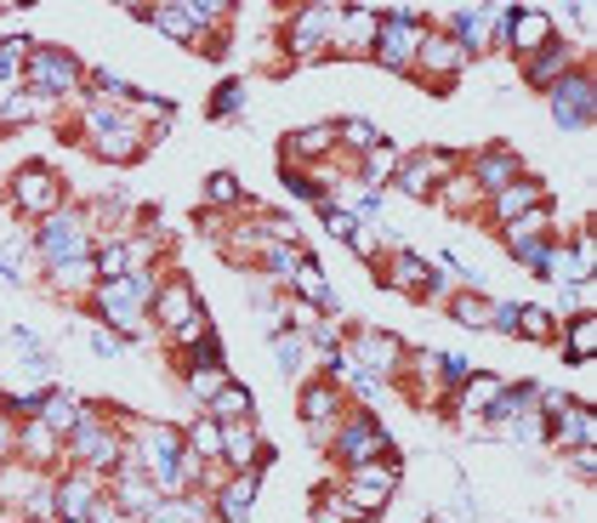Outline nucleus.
<instances>
[{"mask_svg": "<svg viewBox=\"0 0 597 523\" xmlns=\"http://www.w3.org/2000/svg\"><path fill=\"white\" fill-rule=\"evenodd\" d=\"M393 489H398V456L364 461V466H347V489H331L325 507L341 512L347 523H359V518H376L393 501Z\"/></svg>", "mask_w": 597, "mask_h": 523, "instance_id": "obj_1", "label": "nucleus"}, {"mask_svg": "<svg viewBox=\"0 0 597 523\" xmlns=\"http://www.w3.org/2000/svg\"><path fill=\"white\" fill-rule=\"evenodd\" d=\"M154 290H160V279L154 273H126V279H103L91 290V302H97V313L109 319L114 331H137L142 319H148V302H154Z\"/></svg>", "mask_w": 597, "mask_h": 523, "instance_id": "obj_2", "label": "nucleus"}, {"mask_svg": "<svg viewBox=\"0 0 597 523\" xmlns=\"http://www.w3.org/2000/svg\"><path fill=\"white\" fill-rule=\"evenodd\" d=\"M35 251L46 257V267H63V262H86V257H97L91 251V216L86 211H52L35 228Z\"/></svg>", "mask_w": 597, "mask_h": 523, "instance_id": "obj_3", "label": "nucleus"}, {"mask_svg": "<svg viewBox=\"0 0 597 523\" xmlns=\"http://www.w3.org/2000/svg\"><path fill=\"white\" fill-rule=\"evenodd\" d=\"M331 450H336L341 466H364V461H387L393 444H387V427H382V421L370 415V410H359V415H341Z\"/></svg>", "mask_w": 597, "mask_h": 523, "instance_id": "obj_4", "label": "nucleus"}, {"mask_svg": "<svg viewBox=\"0 0 597 523\" xmlns=\"http://www.w3.org/2000/svg\"><path fill=\"white\" fill-rule=\"evenodd\" d=\"M23 80H29V91H40V97H69V91H80L86 86V69H80V58H69L63 46H35V58H29V69H23Z\"/></svg>", "mask_w": 597, "mask_h": 523, "instance_id": "obj_5", "label": "nucleus"}, {"mask_svg": "<svg viewBox=\"0 0 597 523\" xmlns=\"http://www.w3.org/2000/svg\"><path fill=\"white\" fill-rule=\"evenodd\" d=\"M421 12H393L387 23H382V35H376V58L382 69H393V74H410V63H415V52H421Z\"/></svg>", "mask_w": 597, "mask_h": 523, "instance_id": "obj_6", "label": "nucleus"}, {"mask_svg": "<svg viewBox=\"0 0 597 523\" xmlns=\"http://www.w3.org/2000/svg\"><path fill=\"white\" fill-rule=\"evenodd\" d=\"M546 103H552V120H558L563 132H581L586 120L597 114V80H592L586 69H569L563 80L546 91Z\"/></svg>", "mask_w": 597, "mask_h": 523, "instance_id": "obj_7", "label": "nucleus"}, {"mask_svg": "<svg viewBox=\"0 0 597 523\" xmlns=\"http://www.w3.org/2000/svg\"><path fill=\"white\" fill-rule=\"evenodd\" d=\"M456 177V154H444V148H427V154H415L393 171V188L410 194V199H438V188Z\"/></svg>", "mask_w": 597, "mask_h": 523, "instance_id": "obj_8", "label": "nucleus"}, {"mask_svg": "<svg viewBox=\"0 0 597 523\" xmlns=\"http://www.w3.org/2000/svg\"><path fill=\"white\" fill-rule=\"evenodd\" d=\"M12 206L23 211V216H52V211H63V183H58V171L52 165H23L17 177H12Z\"/></svg>", "mask_w": 597, "mask_h": 523, "instance_id": "obj_9", "label": "nucleus"}, {"mask_svg": "<svg viewBox=\"0 0 597 523\" xmlns=\"http://www.w3.org/2000/svg\"><path fill=\"white\" fill-rule=\"evenodd\" d=\"M341 359L353 364L359 376H370V382H387V376H398V364H405V353H398V336H387V331L347 336V353H341Z\"/></svg>", "mask_w": 597, "mask_h": 523, "instance_id": "obj_10", "label": "nucleus"}, {"mask_svg": "<svg viewBox=\"0 0 597 523\" xmlns=\"http://www.w3.org/2000/svg\"><path fill=\"white\" fill-rule=\"evenodd\" d=\"M336 17L341 7H302L290 23H285V46H290V58H319V52H331V29H336Z\"/></svg>", "mask_w": 597, "mask_h": 523, "instance_id": "obj_11", "label": "nucleus"}, {"mask_svg": "<svg viewBox=\"0 0 597 523\" xmlns=\"http://www.w3.org/2000/svg\"><path fill=\"white\" fill-rule=\"evenodd\" d=\"M69 438H74V456H80L86 472H114L120 461H126V444H120V433L103 427L97 415H80V427H74Z\"/></svg>", "mask_w": 597, "mask_h": 523, "instance_id": "obj_12", "label": "nucleus"}, {"mask_svg": "<svg viewBox=\"0 0 597 523\" xmlns=\"http://www.w3.org/2000/svg\"><path fill=\"white\" fill-rule=\"evenodd\" d=\"M546 415H552V438L563 450H592L597 444V410L581 398H546Z\"/></svg>", "mask_w": 597, "mask_h": 523, "instance_id": "obj_13", "label": "nucleus"}, {"mask_svg": "<svg viewBox=\"0 0 597 523\" xmlns=\"http://www.w3.org/2000/svg\"><path fill=\"white\" fill-rule=\"evenodd\" d=\"M376 35H382V17L370 7H353V12L341 7L336 29H331V52L336 58H370V52H376Z\"/></svg>", "mask_w": 597, "mask_h": 523, "instance_id": "obj_14", "label": "nucleus"}, {"mask_svg": "<svg viewBox=\"0 0 597 523\" xmlns=\"http://www.w3.org/2000/svg\"><path fill=\"white\" fill-rule=\"evenodd\" d=\"M484 206H489V216H495V228H507V222L530 216V211H540V206H552V194H546V183H535V177H518V183H507L501 194H489Z\"/></svg>", "mask_w": 597, "mask_h": 523, "instance_id": "obj_15", "label": "nucleus"}, {"mask_svg": "<svg viewBox=\"0 0 597 523\" xmlns=\"http://www.w3.org/2000/svg\"><path fill=\"white\" fill-rule=\"evenodd\" d=\"M461 63H467L461 46H456L450 35H444V29H427V35H421V52H415V63H410V69H421L433 86H444L450 74H461Z\"/></svg>", "mask_w": 597, "mask_h": 523, "instance_id": "obj_16", "label": "nucleus"}, {"mask_svg": "<svg viewBox=\"0 0 597 523\" xmlns=\"http://www.w3.org/2000/svg\"><path fill=\"white\" fill-rule=\"evenodd\" d=\"M467 177H472V188H478V194L489 199V194H501L507 183H518V177H524V165H518V154H512V148H484V154L467 165Z\"/></svg>", "mask_w": 597, "mask_h": 523, "instance_id": "obj_17", "label": "nucleus"}, {"mask_svg": "<svg viewBox=\"0 0 597 523\" xmlns=\"http://www.w3.org/2000/svg\"><path fill=\"white\" fill-rule=\"evenodd\" d=\"M97 501H103V495H97V472L74 466L69 478H58V523H86Z\"/></svg>", "mask_w": 597, "mask_h": 523, "instance_id": "obj_18", "label": "nucleus"}, {"mask_svg": "<svg viewBox=\"0 0 597 523\" xmlns=\"http://www.w3.org/2000/svg\"><path fill=\"white\" fill-rule=\"evenodd\" d=\"M257 495H262V472H257V466H251V472H234V478L216 489L211 512H216L222 523H245V518H251V507H257Z\"/></svg>", "mask_w": 597, "mask_h": 523, "instance_id": "obj_19", "label": "nucleus"}, {"mask_svg": "<svg viewBox=\"0 0 597 523\" xmlns=\"http://www.w3.org/2000/svg\"><path fill=\"white\" fill-rule=\"evenodd\" d=\"M569 69H581V52H575V46H563V40H552V46H540L535 58H524V80L535 91H552Z\"/></svg>", "mask_w": 597, "mask_h": 523, "instance_id": "obj_20", "label": "nucleus"}, {"mask_svg": "<svg viewBox=\"0 0 597 523\" xmlns=\"http://www.w3.org/2000/svg\"><path fill=\"white\" fill-rule=\"evenodd\" d=\"M558 40V23L546 17L540 7H518V17H512V35H507V46L518 58H535L540 46H552Z\"/></svg>", "mask_w": 597, "mask_h": 523, "instance_id": "obj_21", "label": "nucleus"}, {"mask_svg": "<svg viewBox=\"0 0 597 523\" xmlns=\"http://www.w3.org/2000/svg\"><path fill=\"white\" fill-rule=\"evenodd\" d=\"M222 461H228L234 472H262V461H268V450H262V438H257V427L251 421H228L222 427Z\"/></svg>", "mask_w": 597, "mask_h": 523, "instance_id": "obj_22", "label": "nucleus"}, {"mask_svg": "<svg viewBox=\"0 0 597 523\" xmlns=\"http://www.w3.org/2000/svg\"><path fill=\"white\" fill-rule=\"evenodd\" d=\"M148 313H154L165 331H177L183 319H194V313H199V296H194V285H188V279H165V285L154 290V302H148Z\"/></svg>", "mask_w": 597, "mask_h": 523, "instance_id": "obj_23", "label": "nucleus"}, {"mask_svg": "<svg viewBox=\"0 0 597 523\" xmlns=\"http://www.w3.org/2000/svg\"><path fill=\"white\" fill-rule=\"evenodd\" d=\"M132 17H142V23H154L160 35H171V40H188V46H199V17L188 12V7H177V0H165V7H132Z\"/></svg>", "mask_w": 597, "mask_h": 523, "instance_id": "obj_24", "label": "nucleus"}, {"mask_svg": "<svg viewBox=\"0 0 597 523\" xmlns=\"http://www.w3.org/2000/svg\"><path fill=\"white\" fill-rule=\"evenodd\" d=\"M444 35H450L467 58H478L484 46H489V7H456V12H450V29H444Z\"/></svg>", "mask_w": 597, "mask_h": 523, "instance_id": "obj_25", "label": "nucleus"}, {"mask_svg": "<svg viewBox=\"0 0 597 523\" xmlns=\"http://www.w3.org/2000/svg\"><path fill=\"white\" fill-rule=\"evenodd\" d=\"M148 257V245L142 239H109L103 251H97V285L103 279H126V273H137Z\"/></svg>", "mask_w": 597, "mask_h": 523, "instance_id": "obj_26", "label": "nucleus"}, {"mask_svg": "<svg viewBox=\"0 0 597 523\" xmlns=\"http://www.w3.org/2000/svg\"><path fill=\"white\" fill-rule=\"evenodd\" d=\"M387 285H393V290H427V296H438V273L421 262L415 251H398V257H393V273H387Z\"/></svg>", "mask_w": 597, "mask_h": 523, "instance_id": "obj_27", "label": "nucleus"}, {"mask_svg": "<svg viewBox=\"0 0 597 523\" xmlns=\"http://www.w3.org/2000/svg\"><path fill=\"white\" fill-rule=\"evenodd\" d=\"M336 148V126H302V132H290L279 142V154L296 165V160H319V154H331Z\"/></svg>", "mask_w": 597, "mask_h": 523, "instance_id": "obj_28", "label": "nucleus"}, {"mask_svg": "<svg viewBox=\"0 0 597 523\" xmlns=\"http://www.w3.org/2000/svg\"><path fill=\"white\" fill-rule=\"evenodd\" d=\"M290 279H296V290H302V308H308V313H331V308H336V296H331V279H325V273H319L308 257H302V267H296Z\"/></svg>", "mask_w": 597, "mask_h": 523, "instance_id": "obj_29", "label": "nucleus"}, {"mask_svg": "<svg viewBox=\"0 0 597 523\" xmlns=\"http://www.w3.org/2000/svg\"><path fill=\"white\" fill-rule=\"evenodd\" d=\"M97 142V160H114V165H126V160H137L142 154V132L132 126H114V132H103V137H91Z\"/></svg>", "mask_w": 597, "mask_h": 523, "instance_id": "obj_30", "label": "nucleus"}, {"mask_svg": "<svg viewBox=\"0 0 597 523\" xmlns=\"http://www.w3.org/2000/svg\"><path fill=\"white\" fill-rule=\"evenodd\" d=\"M592 353H597V313H575V319H569V331H563V359L586 364Z\"/></svg>", "mask_w": 597, "mask_h": 523, "instance_id": "obj_31", "label": "nucleus"}, {"mask_svg": "<svg viewBox=\"0 0 597 523\" xmlns=\"http://www.w3.org/2000/svg\"><path fill=\"white\" fill-rule=\"evenodd\" d=\"M501 387H507L501 376H489V370H472V376H467V393H461V404H456V410L472 421L478 410H489L495 398H501Z\"/></svg>", "mask_w": 597, "mask_h": 523, "instance_id": "obj_32", "label": "nucleus"}, {"mask_svg": "<svg viewBox=\"0 0 597 523\" xmlns=\"http://www.w3.org/2000/svg\"><path fill=\"white\" fill-rule=\"evenodd\" d=\"M251 410H257V404H251V393H245L239 382H228V387H222L211 404H206V415L222 421V427H228V421H251Z\"/></svg>", "mask_w": 597, "mask_h": 523, "instance_id": "obj_33", "label": "nucleus"}, {"mask_svg": "<svg viewBox=\"0 0 597 523\" xmlns=\"http://www.w3.org/2000/svg\"><path fill=\"white\" fill-rule=\"evenodd\" d=\"M40 114H52V97H40V91H17L0 103V126H29V120Z\"/></svg>", "mask_w": 597, "mask_h": 523, "instance_id": "obj_34", "label": "nucleus"}, {"mask_svg": "<svg viewBox=\"0 0 597 523\" xmlns=\"http://www.w3.org/2000/svg\"><path fill=\"white\" fill-rule=\"evenodd\" d=\"M29 58H35V40H29V35H7V40H0V86L23 80Z\"/></svg>", "mask_w": 597, "mask_h": 523, "instance_id": "obj_35", "label": "nucleus"}, {"mask_svg": "<svg viewBox=\"0 0 597 523\" xmlns=\"http://www.w3.org/2000/svg\"><path fill=\"white\" fill-rule=\"evenodd\" d=\"M148 523H211V501H199V495H183V501H160L148 512Z\"/></svg>", "mask_w": 597, "mask_h": 523, "instance_id": "obj_36", "label": "nucleus"}, {"mask_svg": "<svg viewBox=\"0 0 597 523\" xmlns=\"http://www.w3.org/2000/svg\"><path fill=\"white\" fill-rule=\"evenodd\" d=\"M154 507H160L154 478H142V472H126V478H120V512H154Z\"/></svg>", "mask_w": 597, "mask_h": 523, "instance_id": "obj_37", "label": "nucleus"}, {"mask_svg": "<svg viewBox=\"0 0 597 523\" xmlns=\"http://www.w3.org/2000/svg\"><path fill=\"white\" fill-rule=\"evenodd\" d=\"M17 450H23V461H35V466H40V461H52V456H58V433L46 427V421H29V427L17 433Z\"/></svg>", "mask_w": 597, "mask_h": 523, "instance_id": "obj_38", "label": "nucleus"}, {"mask_svg": "<svg viewBox=\"0 0 597 523\" xmlns=\"http://www.w3.org/2000/svg\"><path fill=\"white\" fill-rule=\"evenodd\" d=\"M257 257H262V273H268V279H290V273L302 267L308 251H302V245H262Z\"/></svg>", "mask_w": 597, "mask_h": 523, "instance_id": "obj_39", "label": "nucleus"}, {"mask_svg": "<svg viewBox=\"0 0 597 523\" xmlns=\"http://www.w3.org/2000/svg\"><path fill=\"white\" fill-rule=\"evenodd\" d=\"M188 450H194L199 461H222V421L199 415L194 427H188Z\"/></svg>", "mask_w": 597, "mask_h": 523, "instance_id": "obj_40", "label": "nucleus"}, {"mask_svg": "<svg viewBox=\"0 0 597 523\" xmlns=\"http://www.w3.org/2000/svg\"><path fill=\"white\" fill-rule=\"evenodd\" d=\"M546 336H558V319L535 302H518V341H546Z\"/></svg>", "mask_w": 597, "mask_h": 523, "instance_id": "obj_41", "label": "nucleus"}, {"mask_svg": "<svg viewBox=\"0 0 597 523\" xmlns=\"http://www.w3.org/2000/svg\"><path fill=\"white\" fill-rule=\"evenodd\" d=\"M450 313H456V325H467V331H489L495 325V302H484V296H456Z\"/></svg>", "mask_w": 597, "mask_h": 523, "instance_id": "obj_42", "label": "nucleus"}, {"mask_svg": "<svg viewBox=\"0 0 597 523\" xmlns=\"http://www.w3.org/2000/svg\"><path fill=\"white\" fill-rule=\"evenodd\" d=\"M46 279L74 296V290H86V285L97 279V257H86V262H63V267H46Z\"/></svg>", "mask_w": 597, "mask_h": 523, "instance_id": "obj_43", "label": "nucleus"}, {"mask_svg": "<svg viewBox=\"0 0 597 523\" xmlns=\"http://www.w3.org/2000/svg\"><path fill=\"white\" fill-rule=\"evenodd\" d=\"M592 262H597V245H592V239H581V245H569V251L552 262V273H569V279H575V285H586Z\"/></svg>", "mask_w": 597, "mask_h": 523, "instance_id": "obj_44", "label": "nucleus"}, {"mask_svg": "<svg viewBox=\"0 0 597 523\" xmlns=\"http://www.w3.org/2000/svg\"><path fill=\"white\" fill-rule=\"evenodd\" d=\"M40 421L52 433H74L80 427V410H74V398H63V393H46V410H40Z\"/></svg>", "mask_w": 597, "mask_h": 523, "instance_id": "obj_45", "label": "nucleus"}, {"mask_svg": "<svg viewBox=\"0 0 597 523\" xmlns=\"http://www.w3.org/2000/svg\"><path fill=\"white\" fill-rule=\"evenodd\" d=\"M222 387H228V370H222V364H199V370H188V393L199 398V404H211Z\"/></svg>", "mask_w": 597, "mask_h": 523, "instance_id": "obj_46", "label": "nucleus"}, {"mask_svg": "<svg viewBox=\"0 0 597 523\" xmlns=\"http://www.w3.org/2000/svg\"><path fill=\"white\" fill-rule=\"evenodd\" d=\"M512 257L524 262L530 273H540V279H552V262H558V251L546 239H524V245H512Z\"/></svg>", "mask_w": 597, "mask_h": 523, "instance_id": "obj_47", "label": "nucleus"}, {"mask_svg": "<svg viewBox=\"0 0 597 523\" xmlns=\"http://www.w3.org/2000/svg\"><path fill=\"white\" fill-rule=\"evenodd\" d=\"M206 199H211L216 211H228V206H239V199H245V188L228 177V171H211V177H206Z\"/></svg>", "mask_w": 597, "mask_h": 523, "instance_id": "obj_48", "label": "nucleus"}, {"mask_svg": "<svg viewBox=\"0 0 597 523\" xmlns=\"http://www.w3.org/2000/svg\"><path fill=\"white\" fill-rule=\"evenodd\" d=\"M393 171H398V154L387 142H376V148H370V165H364V183L382 188V183H393Z\"/></svg>", "mask_w": 597, "mask_h": 523, "instance_id": "obj_49", "label": "nucleus"}, {"mask_svg": "<svg viewBox=\"0 0 597 523\" xmlns=\"http://www.w3.org/2000/svg\"><path fill=\"white\" fill-rule=\"evenodd\" d=\"M239 109H245V86H239V80H222V86L211 91V114H216V120H234Z\"/></svg>", "mask_w": 597, "mask_h": 523, "instance_id": "obj_50", "label": "nucleus"}, {"mask_svg": "<svg viewBox=\"0 0 597 523\" xmlns=\"http://www.w3.org/2000/svg\"><path fill=\"white\" fill-rule=\"evenodd\" d=\"M302 336H296V331H285V336H273V359H279V370H290V376H296V370H302Z\"/></svg>", "mask_w": 597, "mask_h": 523, "instance_id": "obj_51", "label": "nucleus"}, {"mask_svg": "<svg viewBox=\"0 0 597 523\" xmlns=\"http://www.w3.org/2000/svg\"><path fill=\"white\" fill-rule=\"evenodd\" d=\"M546 211H552V206H540V211H530V216H518V222H507V239L512 245H524V239H540V228H546Z\"/></svg>", "mask_w": 597, "mask_h": 523, "instance_id": "obj_52", "label": "nucleus"}, {"mask_svg": "<svg viewBox=\"0 0 597 523\" xmlns=\"http://www.w3.org/2000/svg\"><path fill=\"white\" fill-rule=\"evenodd\" d=\"M336 137H347L353 148H376V142H382V132L370 126V120H341V126H336Z\"/></svg>", "mask_w": 597, "mask_h": 523, "instance_id": "obj_53", "label": "nucleus"}, {"mask_svg": "<svg viewBox=\"0 0 597 523\" xmlns=\"http://www.w3.org/2000/svg\"><path fill=\"white\" fill-rule=\"evenodd\" d=\"M171 336H177L183 347H194V341H211V313H206V308H199V313H194V319H183V325H177V331H171Z\"/></svg>", "mask_w": 597, "mask_h": 523, "instance_id": "obj_54", "label": "nucleus"}, {"mask_svg": "<svg viewBox=\"0 0 597 523\" xmlns=\"http://www.w3.org/2000/svg\"><path fill=\"white\" fill-rule=\"evenodd\" d=\"M285 188H290L296 199H319V177H302L296 165H285Z\"/></svg>", "mask_w": 597, "mask_h": 523, "instance_id": "obj_55", "label": "nucleus"}, {"mask_svg": "<svg viewBox=\"0 0 597 523\" xmlns=\"http://www.w3.org/2000/svg\"><path fill=\"white\" fill-rule=\"evenodd\" d=\"M325 228H331L336 239H353V234H359V216H353V211H325Z\"/></svg>", "mask_w": 597, "mask_h": 523, "instance_id": "obj_56", "label": "nucleus"}, {"mask_svg": "<svg viewBox=\"0 0 597 523\" xmlns=\"http://www.w3.org/2000/svg\"><path fill=\"white\" fill-rule=\"evenodd\" d=\"M17 450V415L12 404H0V456H12Z\"/></svg>", "mask_w": 597, "mask_h": 523, "instance_id": "obj_57", "label": "nucleus"}, {"mask_svg": "<svg viewBox=\"0 0 597 523\" xmlns=\"http://www.w3.org/2000/svg\"><path fill=\"white\" fill-rule=\"evenodd\" d=\"M489 331L518 336V302H495V325H489Z\"/></svg>", "mask_w": 597, "mask_h": 523, "instance_id": "obj_58", "label": "nucleus"}, {"mask_svg": "<svg viewBox=\"0 0 597 523\" xmlns=\"http://www.w3.org/2000/svg\"><path fill=\"white\" fill-rule=\"evenodd\" d=\"M347 211H353L359 222H364V216H376V211H382V194H376V188H364V194H359V199H353V206H347Z\"/></svg>", "mask_w": 597, "mask_h": 523, "instance_id": "obj_59", "label": "nucleus"}, {"mask_svg": "<svg viewBox=\"0 0 597 523\" xmlns=\"http://www.w3.org/2000/svg\"><path fill=\"white\" fill-rule=\"evenodd\" d=\"M569 466H575L581 478H597V444H592V450H575V456H569Z\"/></svg>", "mask_w": 597, "mask_h": 523, "instance_id": "obj_60", "label": "nucleus"}, {"mask_svg": "<svg viewBox=\"0 0 597 523\" xmlns=\"http://www.w3.org/2000/svg\"><path fill=\"white\" fill-rule=\"evenodd\" d=\"M91 347H97L103 359H120V336H114V331H97V336H91Z\"/></svg>", "mask_w": 597, "mask_h": 523, "instance_id": "obj_61", "label": "nucleus"}, {"mask_svg": "<svg viewBox=\"0 0 597 523\" xmlns=\"http://www.w3.org/2000/svg\"><path fill=\"white\" fill-rule=\"evenodd\" d=\"M313 523H347V518H341V512H331V507H325V512H313Z\"/></svg>", "mask_w": 597, "mask_h": 523, "instance_id": "obj_62", "label": "nucleus"}]
</instances>
